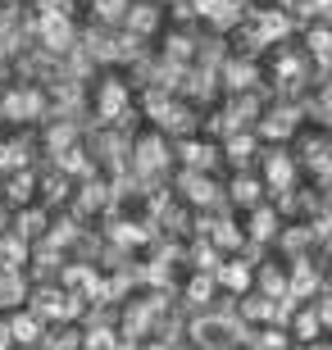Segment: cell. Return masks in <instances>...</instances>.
<instances>
[{
  "mask_svg": "<svg viewBox=\"0 0 332 350\" xmlns=\"http://www.w3.org/2000/svg\"><path fill=\"white\" fill-rule=\"evenodd\" d=\"M192 337L201 341L205 350H228L232 341L242 337V323H237V319H223V314H205V319L192 323Z\"/></svg>",
  "mask_w": 332,
  "mask_h": 350,
  "instance_id": "obj_1",
  "label": "cell"
},
{
  "mask_svg": "<svg viewBox=\"0 0 332 350\" xmlns=\"http://www.w3.org/2000/svg\"><path fill=\"white\" fill-rule=\"evenodd\" d=\"M41 41H46L51 51H64L68 41H73V27H68L60 14H46V18H41Z\"/></svg>",
  "mask_w": 332,
  "mask_h": 350,
  "instance_id": "obj_2",
  "label": "cell"
},
{
  "mask_svg": "<svg viewBox=\"0 0 332 350\" xmlns=\"http://www.w3.org/2000/svg\"><path fill=\"white\" fill-rule=\"evenodd\" d=\"M10 337L14 341H23V346H37V337H41V319L37 314H18L10 323Z\"/></svg>",
  "mask_w": 332,
  "mask_h": 350,
  "instance_id": "obj_3",
  "label": "cell"
},
{
  "mask_svg": "<svg viewBox=\"0 0 332 350\" xmlns=\"http://www.w3.org/2000/svg\"><path fill=\"white\" fill-rule=\"evenodd\" d=\"M37 109H41V100L32 96V91H23V96H10V100H5V114H10V118H32Z\"/></svg>",
  "mask_w": 332,
  "mask_h": 350,
  "instance_id": "obj_4",
  "label": "cell"
},
{
  "mask_svg": "<svg viewBox=\"0 0 332 350\" xmlns=\"http://www.w3.org/2000/svg\"><path fill=\"white\" fill-rule=\"evenodd\" d=\"M18 296H23V282H18V273H14V269H0V305H14Z\"/></svg>",
  "mask_w": 332,
  "mask_h": 350,
  "instance_id": "obj_5",
  "label": "cell"
},
{
  "mask_svg": "<svg viewBox=\"0 0 332 350\" xmlns=\"http://www.w3.org/2000/svg\"><path fill=\"white\" fill-rule=\"evenodd\" d=\"M18 260H23V241L18 237H5L0 241V269H18Z\"/></svg>",
  "mask_w": 332,
  "mask_h": 350,
  "instance_id": "obj_6",
  "label": "cell"
},
{
  "mask_svg": "<svg viewBox=\"0 0 332 350\" xmlns=\"http://www.w3.org/2000/svg\"><path fill=\"white\" fill-rule=\"evenodd\" d=\"M223 282H228L232 291H242V286L251 282V273H246V264H232V269H223Z\"/></svg>",
  "mask_w": 332,
  "mask_h": 350,
  "instance_id": "obj_7",
  "label": "cell"
},
{
  "mask_svg": "<svg viewBox=\"0 0 332 350\" xmlns=\"http://www.w3.org/2000/svg\"><path fill=\"white\" fill-rule=\"evenodd\" d=\"M159 159H164L159 142H146V146H141V169H159Z\"/></svg>",
  "mask_w": 332,
  "mask_h": 350,
  "instance_id": "obj_8",
  "label": "cell"
},
{
  "mask_svg": "<svg viewBox=\"0 0 332 350\" xmlns=\"http://www.w3.org/2000/svg\"><path fill=\"white\" fill-rule=\"evenodd\" d=\"M268 178H273V187H287V178H292V164L278 155L273 164H268Z\"/></svg>",
  "mask_w": 332,
  "mask_h": 350,
  "instance_id": "obj_9",
  "label": "cell"
},
{
  "mask_svg": "<svg viewBox=\"0 0 332 350\" xmlns=\"http://www.w3.org/2000/svg\"><path fill=\"white\" fill-rule=\"evenodd\" d=\"M209 291H214V278H209V273H201V278L192 282V305H201V300L209 296Z\"/></svg>",
  "mask_w": 332,
  "mask_h": 350,
  "instance_id": "obj_10",
  "label": "cell"
},
{
  "mask_svg": "<svg viewBox=\"0 0 332 350\" xmlns=\"http://www.w3.org/2000/svg\"><path fill=\"white\" fill-rule=\"evenodd\" d=\"M292 291H296V296H305V291H314V273H309V269H296V278H292Z\"/></svg>",
  "mask_w": 332,
  "mask_h": 350,
  "instance_id": "obj_11",
  "label": "cell"
},
{
  "mask_svg": "<svg viewBox=\"0 0 332 350\" xmlns=\"http://www.w3.org/2000/svg\"><path fill=\"white\" fill-rule=\"evenodd\" d=\"M268 137H282V132H292V114H273V123H264Z\"/></svg>",
  "mask_w": 332,
  "mask_h": 350,
  "instance_id": "obj_12",
  "label": "cell"
},
{
  "mask_svg": "<svg viewBox=\"0 0 332 350\" xmlns=\"http://www.w3.org/2000/svg\"><path fill=\"white\" fill-rule=\"evenodd\" d=\"M246 314H251V319H268V314H273V305H268L264 296H259V300H246Z\"/></svg>",
  "mask_w": 332,
  "mask_h": 350,
  "instance_id": "obj_13",
  "label": "cell"
},
{
  "mask_svg": "<svg viewBox=\"0 0 332 350\" xmlns=\"http://www.w3.org/2000/svg\"><path fill=\"white\" fill-rule=\"evenodd\" d=\"M187 191H192V200H209V182H201V178H187Z\"/></svg>",
  "mask_w": 332,
  "mask_h": 350,
  "instance_id": "obj_14",
  "label": "cell"
},
{
  "mask_svg": "<svg viewBox=\"0 0 332 350\" xmlns=\"http://www.w3.org/2000/svg\"><path fill=\"white\" fill-rule=\"evenodd\" d=\"M68 286H73V291H87V286H91V273L87 269H68Z\"/></svg>",
  "mask_w": 332,
  "mask_h": 350,
  "instance_id": "obj_15",
  "label": "cell"
},
{
  "mask_svg": "<svg viewBox=\"0 0 332 350\" xmlns=\"http://www.w3.org/2000/svg\"><path fill=\"white\" fill-rule=\"evenodd\" d=\"M251 232H255V237L273 232V214H268V209H259V214H255V228H251Z\"/></svg>",
  "mask_w": 332,
  "mask_h": 350,
  "instance_id": "obj_16",
  "label": "cell"
},
{
  "mask_svg": "<svg viewBox=\"0 0 332 350\" xmlns=\"http://www.w3.org/2000/svg\"><path fill=\"white\" fill-rule=\"evenodd\" d=\"M68 137H73V128H60V132L51 137V146H55V150H64V146H68Z\"/></svg>",
  "mask_w": 332,
  "mask_h": 350,
  "instance_id": "obj_17",
  "label": "cell"
},
{
  "mask_svg": "<svg viewBox=\"0 0 332 350\" xmlns=\"http://www.w3.org/2000/svg\"><path fill=\"white\" fill-rule=\"evenodd\" d=\"M246 150H251V142H246V137H237V142H232V159H246Z\"/></svg>",
  "mask_w": 332,
  "mask_h": 350,
  "instance_id": "obj_18",
  "label": "cell"
},
{
  "mask_svg": "<svg viewBox=\"0 0 332 350\" xmlns=\"http://www.w3.org/2000/svg\"><path fill=\"white\" fill-rule=\"evenodd\" d=\"M0 223H5V214H0Z\"/></svg>",
  "mask_w": 332,
  "mask_h": 350,
  "instance_id": "obj_19",
  "label": "cell"
}]
</instances>
